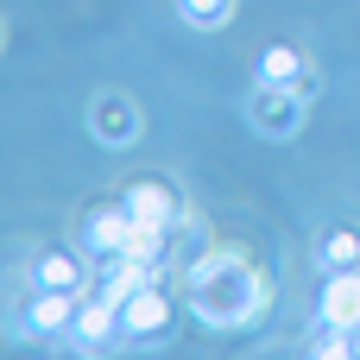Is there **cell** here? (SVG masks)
<instances>
[{
  "instance_id": "10",
  "label": "cell",
  "mask_w": 360,
  "mask_h": 360,
  "mask_svg": "<svg viewBox=\"0 0 360 360\" xmlns=\"http://www.w3.org/2000/svg\"><path fill=\"white\" fill-rule=\"evenodd\" d=\"M76 304H82L76 291H32L19 323H25V335H63L76 323Z\"/></svg>"
},
{
  "instance_id": "3",
  "label": "cell",
  "mask_w": 360,
  "mask_h": 360,
  "mask_svg": "<svg viewBox=\"0 0 360 360\" xmlns=\"http://www.w3.org/2000/svg\"><path fill=\"white\" fill-rule=\"evenodd\" d=\"M171 329H177V310H171V297H165L158 285H146V291H133V297L120 304V342L158 348V342H171Z\"/></svg>"
},
{
  "instance_id": "6",
  "label": "cell",
  "mask_w": 360,
  "mask_h": 360,
  "mask_svg": "<svg viewBox=\"0 0 360 360\" xmlns=\"http://www.w3.org/2000/svg\"><path fill=\"white\" fill-rule=\"evenodd\" d=\"M89 133H95V146H133L139 139V108H133V95H95L89 101Z\"/></svg>"
},
{
  "instance_id": "12",
  "label": "cell",
  "mask_w": 360,
  "mask_h": 360,
  "mask_svg": "<svg viewBox=\"0 0 360 360\" xmlns=\"http://www.w3.org/2000/svg\"><path fill=\"white\" fill-rule=\"evenodd\" d=\"M259 82H304L310 70H304V57H297V44H266L259 51V70H253Z\"/></svg>"
},
{
  "instance_id": "9",
  "label": "cell",
  "mask_w": 360,
  "mask_h": 360,
  "mask_svg": "<svg viewBox=\"0 0 360 360\" xmlns=\"http://www.w3.org/2000/svg\"><path fill=\"white\" fill-rule=\"evenodd\" d=\"M25 285H32V291H76V297H82L89 259H82V253H38L32 272H25Z\"/></svg>"
},
{
  "instance_id": "15",
  "label": "cell",
  "mask_w": 360,
  "mask_h": 360,
  "mask_svg": "<svg viewBox=\"0 0 360 360\" xmlns=\"http://www.w3.org/2000/svg\"><path fill=\"white\" fill-rule=\"evenodd\" d=\"M310 354L316 360H354L360 354V335H348V329H323V335L310 342Z\"/></svg>"
},
{
  "instance_id": "4",
  "label": "cell",
  "mask_w": 360,
  "mask_h": 360,
  "mask_svg": "<svg viewBox=\"0 0 360 360\" xmlns=\"http://www.w3.org/2000/svg\"><path fill=\"white\" fill-rule=\"evenodd\" d=\"M70 342H76V354H108L114 342H120V304L114 297H82L76 304V323H70Z\"/></svg>"
},
{
  "instance_id": "11",
  "label": "cell",
  "mask_w": 360,
  "mask_h": 360,
  "mask_svg": "<svg viewBox=\"0 0 360 360\" xmlns=\"http://www.w3.org/2000/svg\"><path fill=\"white\" fill-rule=\"evenodd\" d=\"M146 285H158V272L120 253V259H108V278H101L95 291H101V297H114V304H127V297H133V291H146Z\"/></svg>"
},
{
  "instance_id": "7",
  "label": "cell",
  "mask_w": 360,
  "mask_h": 360,
  "mask_svg": "<svg viewBox=\"0 0 360 360\" xmlns=\"http://www.w3.org/2000/svg\"><path fill=\"white\" fill-rule=\"evenodd\" d=\"M316 323H323V329H348V335H360V266H354V272H329V278H323Z\"/></svg>"
},
{
  "instance_id": "13",
  "label": "cell",
  "mask_w": 360,
  "mask_h": 360,
  "mask_svg": "<svg viewBox=\"0 0 360 360\" xmlns=\"http://www.w3.org/2000/svg\"><path fill=\"white\" fill-rule=\"evenodd\" d=\"M316 259H323V272H354L360 266V234L354 228H329L323 247H316Z\"/></svg>"
},
{
  "instance_id": "2",
  "label": "cell",
  "mask_w": 360,
  "mask_h": 360,
  "mask_svg": "<svg viewBox=\"0 0 360 360\" xmlns=\"http://www.w3.org/2000/svg\"><path fill=\"white\" fill-rule=\"evenodd\" d=\"M310 120V76L304 82H253L247 95V127L259 139H297Z\"/></svg>"
},
{
  "instance_id": "8",
  "label": "cell",
  "mask_w": 360,
  "mask_h": 360,
  "mask_svg": "<svg viewBox=\"0 0 360 360\" xmlns=\"http://www.w3.org/2000/svg\"><path fill=\"white\" fill-rule=\"evenodd\" d=\"M127 234H133V215H127V202H114V209H95L89 221H82V253L89 259H120L127 253Z\"/></svg>"
},
{
  "instance_id": "5",
  "label": "cell",
  "mask_w": 360,
  "mask_h": 360,
  "mask_svg": "<svg viewBox=\"0 0 360 360\" xmlns=\"http://www.w3.org/2000/svg\"><path fill=\"white\" fill-rule=\"evenodd\" d=\"M120 202H127V215H133V221L165 228V234L184 221V202H177V190H171L165 177H139V184H127V190H120Z\"/></svg>"
},
{
  "instance_id": "14",
  "label": "cell",
  "mask_w": 360,
  "mask_h": 360,
  "mask_svg": "<svg viewBox=\"0 0 360 360\" xmlns=\"http://www.w3.org/2000/svg\"><path fill=\"white\" fill-rule=\"evenodd\" d=\"M177 19L196 25V32H221L234 19V0H177Z\"/></svg>"
},
{
  "instance_id": "1",
  "label": "cell",
  "mask_w": 360,
  "mask_h": 360,
  "mask_svg": "<svg viewBox=\"0 0 360 360\" xmlns=\"http://www.w3.org/2000/svg\"><path fill=\"white\" fill-rule=\"evenodd\" d=\"M184 285H190L196 323H209V329H253V323L272 310V285H266L259 266H253L247 253H234V247L196 253L190 272H184Z\"/></svg>"
}]
</instances>
